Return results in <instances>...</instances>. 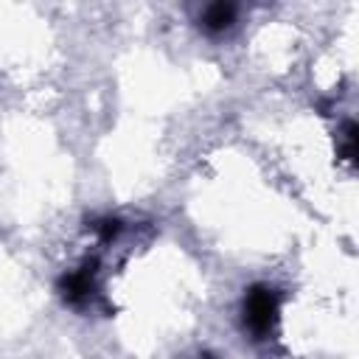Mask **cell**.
Masks as SVG:
<instances>
[{"mask_svg":"<svg viewBox=\"0 0 359 359\" xmlns=\"http://www.w3.org/2000/svg\"><path fill=\"white\" fill-rule=\"evenodd\" d=\"M233 17H236V8L230 3H213V6H208L202 22L208 31H224L233 22Z\"/></svg>","mask_w":359,"mask_h":359,"instance_id":"obj_3","label":"cell"},{"mask_svg":"<svg viewBox=\"0 0 359 359\" xmlns=\"http://www.w3.org/2000/svg\"><path fill=\"white\" fill-rule=\"evenodd\" d=\"M118 230H121V222H118V219H104V222H98V224H95V233L101 236V241L115 238V236H118Z\"/></svg>","mask_w":359,"mask_h":359,"instance_id":"obj_4","label":"cell"},{"mask_svg":"<svg viewBox=\"0 0 359 359\" xmlns=\"http://www.w3.org/2000/svg\"><path fill=\"white\" fill-rule=\"evenodd\" d=\"M278 320V294L269 286H252L244 297V325L255 337H266Z\"/></svg>","mask_w":359,"mask_h":359,"instance_id":"obj_1","label":"cell"},{"mask_svg":"<svg viewBox=\"0 0 359 359\" xmlns=\"http://www.w3.org/2000/svg\"><path fill=\"white\" fill-rule=\"evenodd\" d=\"M93 292H95V283H93V272L87 266L62 278V294H65V300H70L76 306L79 303H87L93 297Z\"/></svg>","mask_w":359,"mask_h":359,"instance_id":"obj_2","label":"cell"},{"mask_svg":"<svg viewBox=\"0 0 359 359\" xmlns=\"http://www.w3.org/2000/svg\"><path fill=\"white\" fill-rule=\"evenodd\" d=\"M205 359H208V356H205Z\"/></svg>","mask_w":359,"mask_h":359,"instance_id":"obj_5","label":"cell"}]
</instances>
